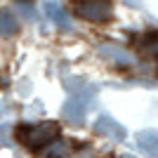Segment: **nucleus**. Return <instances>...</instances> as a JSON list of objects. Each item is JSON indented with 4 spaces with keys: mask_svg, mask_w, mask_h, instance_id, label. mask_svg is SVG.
<instances>
[{
    "mask_svg": "<svg viewBox=\"0 0 158 158\" xmlns=\"http://www.w3.org/2000/svg\"><path fill=\"white\" fill-rule=\"evenodd\" d=\"M66 151H69V146H66L64 139H54V142H50V144L45 146V156L47 158H64Z\"/></svg>",
    "mask_w": 158,
    "mask_h": 158,
    "instance_id": "1a4fd4ad",
    "label": "nucleus"
},
{
    "mask_svg": "<svg viewBox=\"0 0 158 158\" xmlns=\"http://www.w3.org/2000/svg\"><path fill=\"white\" fill-rule=\"evenodd\" d=\"M61 116H64V120L78 125V123H83V118H85V106H83V102H78V99L71 97L64 106H61Z\"/></svg>",
    "mask_w": 158,
    "mask_h": 158,
    "instance_id": "423d86ee",
    "label": "nucleus"
},
{
    "mask_svg": "<svg viewBox=\"0 0 158 158\" xmlns=\"http://www.w3.org/2000/svg\"><path fill=\"white\" fill-rule=\"evenodd\" d=\"M45 14L59 28H69V26H71V24H69V17H66V12H64V7H61L59 2H54V0H47V2H45Z\"/></svg>",
    "mask_w": 158,
    "mask_h": 158,
    "instance_id": "6e6552de",
    "label": "nucleus"
},
{
    "mask_svg": "<svg viewBox=\"0 0 158 158\" xmlns=\"http://www.w3.org/2000/svg\"><path fill=\"white\" fill-rule=\"evenodd\" d=\"M19 33V21L14 19L10 10H0V35L2 38H14Z\"/></svg>",
    "mask_w": 158,
    "mask_h": 158,
    "instance_id": "0eeeda50",
    "label": "nucleus"
},
{
    "mask_svg": "<svg viewBox=\"0 0 158 158\" xmlns=\"http://www.w3.org/2000/svg\"><path fill=\"white\" fill-rule=\"evenodd\" d=\"M144 50H146V54H151V57H156V59H158V35H151V38L146 40Z\"/></svg>",
    "mask_w": 158,
    "mask_h": 158,
    "instance_id": "9d476101",
    "label": "nucleus"
},
{
    "mask_svg": "<svg viewBox=\"0 0 158 158\" xmlns=\"http://www.w3.org/2000/svg\"><path fill=\"white\" fill-rule=\"evenodd\" d=\"M94 130L106 135V137H111V139H123L125 137V127L120 125V123H116L113 118H109V116H99Z\"/></svg>",
    "mask_w": 158,
    "mask_h": 158,
    "instance_id": "20e7f679",
    "label": "nucleus"
},
{
    "mask_svg": "<svg viewBox=\"0 0 158 158\" xmlns=\"http://www.w3.org/2000/svg\"><path fill=\"white\" fill-rule=\"evenodd\" d=\"M137 144L142 151H146L149 156L158 158V130H139L137 132Z\"/></svg>",
    "mask_w": 158,
    "mask_h": 158,
    "instance_id": "39448f33",
    "label": "nucleus"
},
{
    "mask_svg": "<svg viewBox=\"0 0 158 158\" xmlns=\"http://www.w3.org/2000/svg\"><path fill=\"white\" fill-rule=\"evenodd\" d=\"M123 158H135V156H123Z\"/></svg>",
    "mask_w": 158,
    "mask_h": 158,
    "instance_id": "9b49d317",
    "label": "nucleus"
},
{
    "mask_svg": "<svg viewBox=\"0 0 158 158\" xmlns=\"http://www.w3.org/2000/svg\"><path fill=\"white\" fill-rule=\"evenodd\" d=\"M64 85H66V90H69V94H71L73 99H78V102H87V99L94 97V87L90 85V83H85V80L69 78Z\"/></svg>",
    "mask_w": 158,
    "mask_h": 158,
    "instance_id": "7ed1b4c3",
    "label": "nucleus"
},
{
    "mask_svg": "<svg viewBox=\"0 0 158 158\" xmlns=\"http://www.w3.org/2000/svg\"><path fill=\"white\" fill-rule=\"evenodd\" d=\"M76 14L85 21H106L113 14L111 0H78Z\"/></svg>",
    "mask_w": 158,
    "mask_h": 158,
    "instance_id": "f03ea898",
    "label": "nucleus"
},
{
    "mask_svg": "<svg viewBox=\"0 0 158 158\" xmlns=\"http://www.w3.org/2000/svg\"><path fill=\"white\" fill-rule=\"evenodd\" d=\"M59 137V125L54 120H43L35 125H21L17 130V139L28 149H40Z\"/></svg>",
    "mask_w": 158,
    "mask_h": 158,
    "instance_id": "f257e3e1",
    "label": "nucleus"
}]
</instances>
